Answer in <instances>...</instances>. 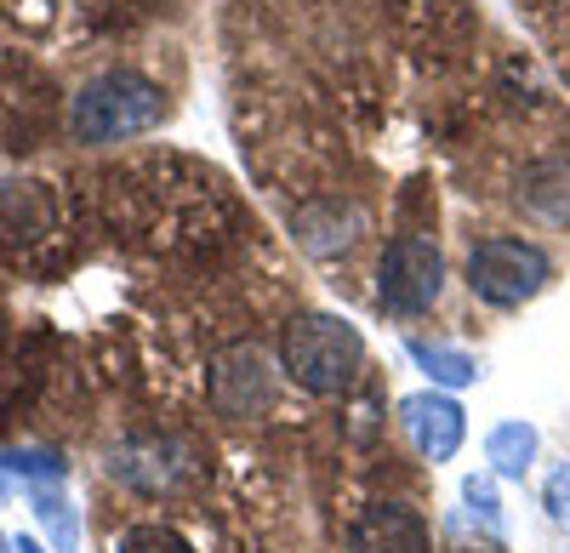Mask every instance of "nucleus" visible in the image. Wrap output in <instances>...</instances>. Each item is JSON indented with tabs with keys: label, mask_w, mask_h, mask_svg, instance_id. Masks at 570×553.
<instances>
[{
	"label": "nucleus",
	"mask_w": 570,
	"mask_h": 553,
	"mask_svg": "<svg viewBox=\"0 0 570 553\" xmlns=\"http://www.w3.org/2000/svg\"><path fill=\"white\" fill-rule=\"evenodd\" d=\"M365 365V337L343 314H297L279 332V372L292 377L303 394H348V383Z\"/></svg>",
	"instance_id": "nucleus-1"
},
{
	"label": "nucleus",
	"mask_w": 570,
	"mask_h": 553,
	"mask_svg": "<svg viewBox=\"0 0 570 553\" xmlns=\"http://www.w3.org/2000/svg\"><path fill=\"white\" fill-rule=\"evenodd\" d=\"M166 120V91L155 80H142L131 69H109L98 80H86L69 103V131L80 144L104 149V144H126V137H142Z\"/></svg>",
	"instance_id": "nucleus-2"
},
{
	"label": "nucleus",
	"mask_w": 570,
	"mask_h": 553,
	"mask_svg": "<svg viewBox=\"0 0 570 553\" xmlns=\"http://www.w3.org/2000/svg\"><path fill=\"white\" fill-rule=\"evenodd\" d=\"M548 280H553V257L537 240L491 235L468 251V292L491 308H525L531 297L548 292Z\"/></svg>",
	"instance_id": "nucleus-3"
},
{
	"label": "nucleus",
	"mask_w": 570,
	"mask_h": 553,
	"mask_svg": "<svg viewBox=\"0 0 570 553\" xmlns=\"http://www.w3.org/2000/svg\"><path fill=\"white\" fill-rule=\"evenodd\" d=\"M445 292V257L434 240L400 235L376 263V303L389 314H428Z\"/></svg>",
	"instance_id": "nucleus-4"
},
{
	"label": "nucleus",
	"mask_w": 570,
	"mask_h": 553,
	"mask_svg": "<svg viewBox=\"0 0 570 553\" xmlns=\"http://www.w3.org/2000/svg\"><path fill=\"white\" fill-rule=\"evenodd\" d=\"M400 428H405V440H411V451L422 456V463L440 468L468 440V411L445 388H416V394L400 399Z\"/></svg>",
	"instance_id": "nucleus-5"
},
{
	"label": "nucleus",
	"mask_w": 570,
	"mask_h": 553,
	"mask_svg": "<svg viewBox=\"0 0 570 553\" xmlns=\"http://www.w3.org/2000/svg\"><path fill=\"white\" fill-rule=\"evenodd\" d=\"M206 394H212V411H217L223 423H252V417H263L268 399H274V383H268L263 354L246 348V343H240V348H223V354L212 359Z\"/></svg>",
	"instance_id": "nucleus-6"
},
{
	"label": "nucleus",
	"mask_w": 570,
	"mask_h": 553,
	"mask_svg": "<svg viewBox=\"0 0 570 553\" xmlns=\"http://www.w3.org/2000/svg\"><path fill=\"white\" fill-rule=\"evenodd\" d=\"M348 553H434V531L411 502H365L348 525Z\"/></svg>",
	"instance_id": "nucleus-7"
},
{
	"label": "nucleus",
	"mask_w": 570,
	"mask_h": 553,
	"mask_svg": "<svg viewBox=\"0 0 570 553\" xmlns=\"http://www.w3.org/2000/svg\"><path fill=\"white\" fill-rule=\"evenodd\" d=\"M52 235V195L40 182H0V246H29Z\"/></svg>",
	"instance_id": "nucleus-8"
},
{
	"label": "nucleus",
	"mask_w": 570,
	"mask_h": 553,
	"mask_svg": "<svg viewBox=\"0 0 570 553\" xmlns=\"http://www.w3.org/2000/svg\"><path fill=\"white\" fill-rule=\"evenodd\" d=\"M405 354H411V365L428 377V388H445V394H456V388H473L485 377V365L473 359L468 348H451V343H422V337H405Z\"/></svg>",
	"instance_id": "nucleus-9"
},
{
	"label": "nucleus",
	"mask_w": 570,
	"mask_h": 553,
	"mask_svg": "<svg viewBox=\"0 0 570 553\" xmlns=\"http://www.w3.org/2000/svg\"><path fill=\"white\" fill-rule=\"evenodd\" d=\"M537 451H542V434L525 417H508L485 434V463H491L497 480H525L537 468Z\"/></svg>",
	"instance_id": "nucleus-10"
},
{
	"label": "nucleus",
	"mask_w": 570,
	"mask_h": 553,
	"mask_svg": "<svg viewBox=\"0 0 570 553\" xmlns=\"http://www.w3.org/2000/svg\"><path fill=\"white\" fill-rule=\"evenodd\" d=\"M519 206H525L537 223H570V160H542L525 171L519 182Z\"/></svg>",
	"instance_id": "nucleus-11"
},
{
	"label": "nucleus",
	"mask_w": 570,
	"mask_h": 553,
	"mask_svg": "<svg viewBox=\"0 0 570 553\" xmlns=\"http://www.w3.org/2000/svg\"><path fill=\"white\" fill-rule=\"evenodd\" d=\"M23 491H29V508H35L40 531L52 536V553H75L80 547V514H75L69 485H23Z\"/></svg>",
	"instance_id": "nucleus-12"
},
{
	"label": "nucleus",
	"mask_w": 570,
	"mask_h": 553,
	"mask_svg": "<svg viewBox=\"0 0 570 553\" xmlns=\"http://www.w3.org/2000/svg\"><path fill=\"white\" fill-rule=\"evenodd\" d=\"M7 468L12 480H23V485H69V463L58 451H40V445H18V451H7Z\"/></svg>",
	"instance_id": "nucleus-13"
},
{
	"label": "nucleus",
	"mask_w": 570,
	"mask_h": 553,
	"mask_svg": "<svg viewBox=\"0 0 570 553\" xmlns=\"http://www.w3.org/2000/svg\"><path fill=\"white\" fill-rule=\"evenodd\" d=\"M462 514L480 520L491 542H502V502H497V474H468L462 480Z\"/></svg>",
	"instance_id": "nucleus-14"
},
{
	"label": "nucleus",
	"mask_w": 570,
	"mask_h": 553,
	"mask_svg": "<svg viewBox=\"0 0 570 553\" xmlns=\"http://www.w3.org/2000/svg\"><path fill=\"white\" fill-rule=\"evenodd\" d=\"M115 553H195V542L171 525H131Z\"/></svg>",
	"instance_id": "nucleus-15"
},
{
	"label": "nucleus",
	"mask_w": 570,
	"mask_h": 553,
	"mask_svg": "<svg viewBox=\"0 0 570 553\" xmlns=\"http://www.w3.org/2000/svg\"><path fill=\"white\" fill-rule=\"evenodd\" d=\"M542 508H548V520L570 536V456L548 468V480H542Z\"/></svg>",
	"instance_id": "nucleus-16"
},
{
	"label": "nucleus",
	"mask_w": 570,
	"mask_h": 553,
	"mask_svg": "<svg viewBox=\"0 0 570 553\" xmlns=\"http://www.w3.org/2000/svg\"><path fill=\"white\" fill-rule=\"evenodd\" d=\"M12 547H18V553H46V547H40V542H29V536H12Z\"/></svg>",
	"instance_id": "nucleus-17"
},
{
	"label": "nucleus",
	"mask_w": 570,
	"mask_h": 553,
	"mask_svg": "<svg viewBox=\"0 0 570 553\" xmlns=\"http://www.w3.org/2000/svg\"><path fill=\"white\" fill-rule=\"evenodd\" d=\"M7 480H12V474H7V468H0V502H7V491H12V485H7Z\"/></svg>",
	"instance_id": "nucleus-18"
},
{
	"label": "nucleus",
	"mask_w": 570,
	"mask_h": 553,
	"mask_svg": "<svg viewBox=\"0 0 570 553\" xmlns=\"http://www.w3.org/2000/svg\"><path fill=\"white\" fill-rule=\"evenodd\" d=\"M0 553H18V547H12V536H7V531H0Z\"/></svg>",
	"instance_id": "nucleus-19"
}]
</instances>
